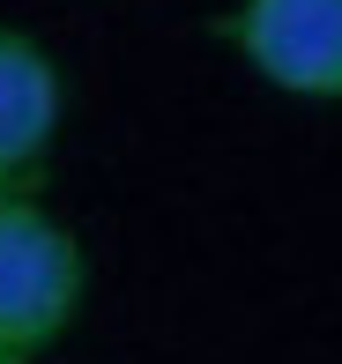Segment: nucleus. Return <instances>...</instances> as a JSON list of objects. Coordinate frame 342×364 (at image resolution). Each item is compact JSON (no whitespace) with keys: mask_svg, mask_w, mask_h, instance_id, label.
<instances>
[{"mask_svg":"<svg viewBox=\"0 0 342 364\" xmlns=\"http://www.w3.org/2000/svg\"><path fill=\"white\" fill-rule=\"evenodd\" d=\"M223 45L283 97L342 105V0H238Z\"/></svg>","mask_w":342,"mask_h":364,"instance_id":"f03ea898","label":"nucleus"},{"mask_svg":"<svg viewBox=\"0 0 342 364\" xmlns=\"http://www.w3.org/2000/svg\"><path fill=\"white\" fill-rule=\"evenodd\" d=\"M0 364H30V357H15V350H0Z\"/></svg>","mask_w":342,"mask_h":364,"instance_id":"20e7f679","label":"nucleus"},{"mask_svg":"<svg viewBox=\"0 0 342 364\" xmlns=\"http://www.w3.org/2000/svg\"><path fill=\"white\" fill-rule=\"evenodd\" d=\"M60 119H68V75L53 45L30 38L23 23H0V201L45 186Z\"/></svg>","mask_w":342,"mask_h":364,"instance_id":"7ed1b4c3","label":"nucleus"},{"mask_svg":"<svg viewBox=\"0 0 342 364\" xmlns=\"http://www.w3.org/2000/svg\"><path fill=\"white\" fill-rule=\"evenodd\" d=\"M90 297V253L38 193L0 201V350L45 357L75 335Z\"/></svg>","mask_w":342,"mask_h":364,"instance_id":"f257e3e1","label":"nucleus"}]
</instances>
